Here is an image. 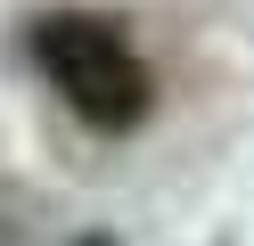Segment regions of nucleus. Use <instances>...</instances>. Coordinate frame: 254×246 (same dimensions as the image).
<instances>
[{
  "label": "nucleus",
  "instance_id": "nucleus-1",
  "mask_svg": "<svg viewBox=\"0 0 254 246\" xmlns=\"http://www.w3.org/2000/svg\"><path fill=\"white\" fill-rule=\"evenodd\" d=\"M41 66H50L58 98H66L82 123L99 131H131L139 115H148V66L131 58V41H123L115 25H99V16H50V25L33 33Z\"/></svg>",
  "mask_w": 254,
  "mask_h": 246
}]
</instances>
